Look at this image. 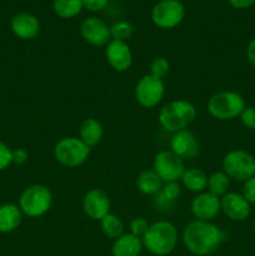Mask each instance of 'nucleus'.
Listing matches in <instances>:
<instances>
[{"label":"nucleus","mask_w":255,"mask_h":256,"mask_svg":"<svg viewBox=\"0 0 255 256\" xmlns=\"http://www.w3.org/2000/svg\"><path fill=\"white\" fill-rule=\"evenodd\" d=\"M182 242L188 252L196 256H209L219 250L226 234L212 222L194 220L182 229Z\"/></svg>","instance_id":"nucleus-1"},{"label":"nucleus","mask_w":255,"mask_h":256,"mask_svg":"<svg viewBox=\"0 0 255 256\" xmlns=\"http://www.w3.org/2000/svg\"><path fill=\"white\" fill-rule=\"evenodd\" d=\"M142 239L144 249L152 255L166 256L172 254L178 245L179 234L172 222L168 220H159L150 224Z\"/></svg>","instance_id":"nucleus-2"},{"label":"nucleus","mask_w":255,"mask_h":256,"mask_svg":"<svg viewBox=\"0 0 255 256\" xmlns=\"http://www.w3.org/2000/svg\"><path fill=\"white\" fill-rule=\"evenodd\" d=\"M196 118V108L188 100L178 99L169 102L160 109L159 124L165 132H178L188 129Z\"/></svg>","instance_id":"nucleus-3"},{"label":"nucleus","mask_w":255,"mask_h":256,"mask_svg":"<svg viewBox=\"0 0 255 256\" xmlns=\"http://www.w3.org/2000/svg\"><path fill=\"white\" fill-rule=\"evenodd\" d=\"M246 104L239 92L232 90L215 92L208 100V112L218 120H232L240 116Z\"/></svg>","instance_id":"nucleus-4"},{"label":"nucleus","mask_w":255,"mask_h":256,"mask_svg":"<svg viewBox=\"0 0 255 256\" xmlns=\"http://www.w3.org/2000/svg\"><path fill=\"white\" fill-rule=\"evenodd\" d=\"M52 202V194L45 185L34 184L24 189L20 194L19 205L24 215L29 218H40L49 212Z\"/></svg>","instance_id":"nucleus-5"},{"label":"nucleus","mask_w":255,"mask_h":256,"mask_svg":"<svg viewBox=\"0 0 255 256\" xmlns=\"http://www.w3.org/2000/svg\"><path fill=\"white\" fill-rule=\"evenodd\" d=\"M90 155L88 146L80 138H62L54 148V156L59 164L66 168H78L84 164Z\"/></svg>","instance_id":"nucleus-6"},{"label":"nucleus","mask_w":255,"mask_h":256,"mask_svg":"<svg viewBox=\"0 0 255 256\" xmlns=\"http://www.w3.org/2000/svg\"><path fill=\"white\" fill-rule=\"evenodd\" d=\"M222 172L235 182H246L255 175V158L242 149L226 152L222 159Z\"/></svg>","instance_id":"nucleus-7"},{"label":"nucleus","mask_w":255,"mask_h":256,"mask_svg":"<svg viewBox=\"0 0 255 256\" xmlns=\"http://www.w3.org/2000/svg\"><path fill=\"white\" fill-rule=\"evenodd\" d=\"M185 12L180 0H160L152 9V22L160 29H174L182 24Z\"/></svg>","instance_id":"nucleus-8"},{"label":"nucleus","mask_w":255,"mask_h":256,"mask_svg":"<svg viewBox=\"0 0 255 256\" xmlns=\"http://www.w3.org/2000/svg\"><path fill=\"white\" fill-rule=\"evenodd\" d=\"M135 100L138 104L146 109L158 106L165 95V85L162 79L146 74L139 79L135 85Z\"/></svg>","instance_id":"nucleus-9"},{"label":"nucleus","mask_w":255,"mask_h":256,"mask_svg":"<svg viewBox=\"0 0 255 256\" xmlns=\"http://www.w3.org/2000/svg\"><path fill=\"white\" fill-rule=\"evenodd\" d=\"M152 169L164 182H179L185 172V162L172 150H162L154 158Z\"/></svg>","instance_id":"nucleus-10"},{"label":"nucleus","mask_w":255,"mask_h":256,"mask_svg":"<svg viewBox=\"0 0 255 256\" xmlns=\"http://www.w3.org/2000/svg\"><path fill=\"white\" fill-rule=\"evenodd\" d=\"M80 34L88 44L92 46H106L112 40L110 26L98 16H89L80 25Z\"/></svg>","instance_id":"nucleus-11"},{"label":"nucleus","mask_w":255,"mask_h":256,"mask_svg":"<svg viewBox=\"0 0 255 256\" xmlns=\"http://www.w3.org/2000/svg\"><path fill=\"white\" fill-rule=\"evenodd\" d=\"M190 209L196 220L212 222L222 212L220 198L209 192H202L192 199Z\"/></svg>","instance_id":"nucleus-12"},{"label":"nucleus","mask_w":255,"mask_h":256,"mask_svg":"<svg viewBox=\"0 0 255 256\" xmlns=\"http://www.w3.org/2000/svg\"><path fill=\"white\" fill-rule=\"evenodd\" d=\"M110 198L104 190L92 189L85 194L82 199V209L84 212L92 220H102V218L110 214Z\"/></svg>","instance_id":"nucleus-13"},{"label":"nucleus","mask_w":255,"mask_h":256,"mask_svg":"<svg viewBox=\"0 0 255 256\" xmlns=\"http://www.w3.org/2000/svg\"><path fill=\"white\" fill-rule=\"evenodd\" d=\"M170 150L182 160H192L200 152L199 140L188 129L174 132L170 139Z\"/></svg>","instance_id":"nucleus-14"},{"label":"nucleus","mask_w":255,"mask_h":256,"mask_svg":"<svg viewBox=\"0 0 255 256\" xmlns=\"http://www.w3.org/2000/svg\"><path fill=\"white\" fill-rule=\"evenodd\" d=\"M222 212L232 222H245L250 216L252 208L239 192H228L220 198Z\"/></svg>","instance_id":"nucleus-15"},{"label":"nucleus","mask_w":255,"mask_h":256,"mask_svg":"<svg viewBox=\"0 0 255 256\" xmlns=\"http://www.w3.org/2000/svg\"><path fill=\"white\" fill-rule=\"evenodd\" d=\"M105 56L110 66L118 72H126L132 64V54L128 42L110 40L105 49Z\"/></svg>","instance_id":"nucleus-16"},{"label":"nucleus","mask_w":255,"mask_h":256,"mask_svg":"<svg viewBox=\"0 0 255 256\" xmlns=\"http://www.w3.org/2000/svg\"><path fill=\"white\" fill-rule=\"evenodd\" d=\"M12 34L22 40H32L40 34V20L32 12H18L10 20Z\"/></svg>","instance_id":"nucleus-17"},{"label":"nucleus","mask_w":255,"mask_h":256,"mask_svg":"<svg viewBox=\"0 0 255 256\" xmlns=\"http://www.w3.org/2000/svg\"><path fill=\"white\" fill-rule=\"evenodd\" d=\"M144 245L142 238L128 232L114 240L112 246V256H140Z\"/></svg>","instance_id":"nucleus-18"},{"label":"nucleus","mask_w":255,"mask_h":256,"mask_svg":"<svg viewBox=\"0 0 255 256\" xmlns=\"http://www.w3.org/2000/svg\"><path fill=\"white\" fill-rule=\"evenodd\" d=\"M22 215L19 205L12 202L0 205V232L9 234L15 232L22 224Z\"/></svg>","instance_id":"nucleus-19"},{"label":"nucleus","mask_w":255,"mask_h":256,"mask_svg":"<svg viewBox=\"0 0 255 256\" xmlns=\"http://www.w3.org/2000/svg\"><path fill=\"white\" fill-rule=\"evenodd\" d=\"M104 135V129L100 122L94 118H88L80 124L79 136L88 146H95L99 144Z\"/></svg>","instance_id":"nucleus-20"},{"label":"nucleus","mask_w":255,"mask_h":256,"mask_svg":"<svg viewBox=\"0 0 255 256\" xmlns=\"http://www.w3.org/2000/svg\"><path fill=\"white\" fill-rule=\"evenodd\" d=\"M208 175L202 172V169L198 168H189L185 169L184 174L182 176V184L185 189H188L192 192H205L208 188Z\"/></svg>","instance_id":"nucleus-21"},{"label":"nucleus","mask_w":255,"mask_h":256,"mask_svg":"<svg viewBox=\"0 0 255 256\" xmlns=\"http://www.w3.org/2000/svg\"><path fill=\"white\" fill-rule=\"evenodd\" d=\"M136 188L144 195H156L162 188V180L154 169L142 170L136 178Z\"/></svg>","instance_id":"nucleus-22"},{"label":"nucleus","mask_w":255,"mask_h":256,"mask_svg":"<svg viewBox=\"0 0 255 256\" xmlns=\"http://www.w3.org/2000/svg\"><path fill=\"white\" fill-rule=\"evenodd\" d=\"M84 9L82 0H52V10L62 19H72Z\"/></svg>","instance_id":"nucleus-23"},{"label":"nucleus","mask_w":255,"mask_h":256,"mask_svg":"<svg viewBox=\"0 0 255 256\" xmlns=\"http://www.w3.org/2000/svg\"><path fill=\"white\" fill-rule=\"evenodd\" d=\"M230 178L224 172H215L208 178V192L222 198L229 192Z\"/></svg>","instance_id":"nucleus-24"},{"label":"nucleus","mask_w":255,"mask_h":256,"mask_svg":"<svg viewBox=\"0 0 255 256\" xmlns=\"http://www.w3.org/2000/svg\"><path fill=\"white\" fill-rule=\"evenodd\" d=\"M100 225H102V230L104 235L109 239L115 240L124 234V224H122L119 216L112 214V212L100 220Z\"/></svg>","instance_id":"nucleus-25"},{"label":"nucleus","mask_w":255,"mask_h":256,"mask_svg":"<svg viewBox=\"0 0 255 256\" xmlns=\"http://www.w3.org/2000/svg\"><path fill=\"white\" fill-rule=\"evenodd\" d=\"M180 192H182V188H180L179 182H165V185H162V190L156 194L158 205H170L175 200L179 199Z\"/></svg>","instance_id":"nucleus-26"},{"label":"nucleus","mask_w":255,"mask_h":256,"mask_svg":"<svg viewBox=\"0 0 255 256\" xmlns=\"http://www.w3.org/2000/svg\"><path fill=\"white\" fill-rule=\"evenodd\" d=\"M134 34V26L128 20H118L110 26L112 40H120L126 42Z\"/></svg>","instance_id":"nucleus-27"},{"label":"nucleus","mask_w":255,"mask_h":256,"mask_svg":"<svg viewBox=\"0 0 255 256\" xmlns=\"http://www.w3.org/2000/svg\"><path fill=\"white\" fill-rule=\"evenodd\" d=\"M170 64L168 62L166 58L158 56L152 60V65H150V75L158 78V79H164L168 74H169Z\"/></svg>","instance_id":"nucleus-28"},{"label":"nucleus","mask_w":255,"mask_h":256,"mask_svg":"<svg viewBox=\"0 0 255 256\" xmlns=\"http://www.w3.org/2000/svg\"><path fill=\"white\" fill-rule=\"evenodd\" d=\"M149 226L150 224L144 219V218H135V219H132V222H130L129 225L130 232L139 238L144 236V234L148 232Z\"/></svg>","instance_id":"nucleus-29"},{"label":"nucleus","mask_w":255,"mask_h":256,"mask_svg":"<svg viewBox=\"0 0 255 256\" xmlns=\"http://www.w3.org/2000/svg\"><path fill=\"white\" fill-rule=\"evenodd\" d=\"M12 164V150L5 142H0V172Z\"/></svg>","instance_id":"nucleus-30"},{"label":"nucleus","mask_w":255,"mask_h":256,"mask_svg":"<svg viewBox=\"0 0 255 256\" xmlns=\"http://www.w3.org/2000/svg\"><path fill=\"white\" fill-rule=\"evenodd\" d=\"M242 195L250 205H255V175L248 179L246 182H244Z\"/></svg>","instance_id":"nucleus-31"},{"label":"nucleus","mask_w":255,"mask_h":256,"mask_svg":"<svg viewBox=\"0 0 255 256\" xmlns=\"http://www.w3.org/2000/svg\"><path fill=\"white\" fill-rule=\"evenodd\" d=\"M240 120L248 129L255 130V106H245L240 114Z\"/></svg>","instance_id":"nucleus-32"},{"label":"nucleus","mask_w":255,"mask_h":256,"mask_svg":"<svg viewBox=\"0 0 255 256\" xmlns=\"http://www.w3.org/2000/svg\"><path fill=\"white\" fill-rule=\"evenodd\" d=\"M109 4V0H82L84 9L92 12H99L104 10Z\"/></svg>","instance_id":"nucleus-33"},{"label":"nucleus","mask_w":255,"mask_h":256,"mask_svg":"<svg viewBox=\"0 0 255 256\" xmlns=\"http://www.w3.org/2000/svg\"><path fill=\"white\" fill-rule=\"evenodd\" d=\"M28 158H29V154L22 148H18V149L12 150V164H24V162H28Z\"/></svg>","instance_id":"nucleus-34"},{"label":"nucleus","mask_w":255,"mask_h":256,"mask_svg":"<svg viewBox=\"0 0 255 256\" xmlns=\"http://www.w3.org/2000/svg\"><path fill=\"white\" fill-rule=\"evenodd\" d=\"M228 2L230 4V6H232L234 9H248V8H252L255 4V0H228Z\"/></svg>","instance_id":"nucleus-35"},{"label":"nucleus","mask_w":255,"mask_h":256,"mask_svg":"<svg viewBox=\"0 0 255 256\" xmlns=\"http://www.w3.org/2000/svg\"><path fill=\"white\" fill-rule=\"evenodd\" d=\"M246 59L252 66H255V38L250 40L246 46Z\"/></svg>","instance_id":"nucleus-36"},{"label":"nucleus","mask_w":255,"mask_h":256,"mask_svg":"<svg viewBox=\"0 0 255 256\" xmlns=\"http://www.w3.org/2000/svg\"><path fill=\"white\" fill-rule=\"evenodd\" d=\"M252 230H254V232H255V219H254V222H252Z\"/></svg>","instance_id":"nucleus-37"}]
</instances>
